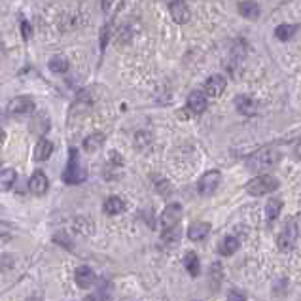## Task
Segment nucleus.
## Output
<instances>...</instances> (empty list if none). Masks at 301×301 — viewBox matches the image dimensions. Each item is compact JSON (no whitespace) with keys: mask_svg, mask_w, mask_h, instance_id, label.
Masks as SVG:
<instances>
[{"mask_svg":"<svg viewBox=\"0 0 301 301\" xmlns=\"http://www.w3.org/2000/svg\"><path fill=\"white\" fill-rule=\"evenodd\" d=\"M184 265H186V271L191 276H197L201 273V263H199V258L195 252H188L184 256Z\"/></svg>","mask_w":301,"mask_h":301,"instance_id":"6ab92c4d","label":"nucleus"},{"mask_svg":"<svg viewBox=\"0 0 301 301\" xmlns=\"http://www.w3.org/2000/svg\"><path fill=\"white\" fill-rule=\"evenodd\" d=\"M104 144V135L103 133H93V135H89V137L84 140V150L86 152H97V150H101Z\"/></svg>","mask_w":301,"mask_h":301,"instance_id":"aec40b11","label":"nucleus"},{"mask_svg":"<svg viewBox=\"0 0 301 301\" xmlns=\"http://www.w3.org/2000/svg\"><path fill=\"white\" fill-rule=\"evenodd\" d=\"M103 210L106 212V214H110V216L121 214V212L125 210V203H123V199H121V197H116V195H112V197H108L106 201H104Z\"/></svg>","mask_w":301,"mask_h":301,"instance_id":"dca6fc26","label":"nucleus"},{"mask_svg":"<svg viewBox=\"0 0 301 301\" xmlns=\"http://www.w3.org/2000/svg\"><path fill=\"white\" fill-rule=\"evenodd\" d=\"M297 239V225L293 224V220L286 222V227L282 233L278 235V248L280 250H290L293 246V242Z\"/></svg>","mask_w":301,"mask_h":301,"instance_id":"0eeeda50","label":"nucleus"},{"mask_svg":"<svg viewBox=\"0 0 301 301\" xmlns=\"http://www.w3.org/2000/svg\"><path fill=\"white\" fill-rule=\"evenodd\" d=\"M27 301H40V299H38V297H29Z\"/></svg>","mask_w":301,"mask_h":301,"instance_id":"f704fd0d","label":"nucleus"},{"mask_svg":"<svg viewBox=\"0 0 301 301\" xmlns=\"http://www.w3.org/2000/svg\"><path fill=\"white\" fill-rule=\"evenodd\" d=\"M208 233H210V224L208 222H195V224L189 225L188 237L189 241H203Z\"/></svg>","mask_w":301,"mask_h":301,"instance_id":"4468645a","label":"nucleus"},{"mask_svg":"<svg viewBox=\"0 0 301 301\" xmlns=\"http://www.w3.org/2000/svg\"><path fill=\"white\" fill-rule=\"evenodd\" d=\"M225 86H227V80L222 74H212L205 82V93L210 95V97H218V95L224 93Z\"/></svg>","mask_w":301,"mask_h":301,"instance_id":"1a4fd4ad","label":"nucleus"},{"mask_svg":"<svg viewBox=\"0 0 301 301\" xmlns=\"http://www.w3.org/2000/svg\"><path fill=\"white\" fill-rule=\"evenodd\" d=\"M50 70L55 72V74H65L69 70V61L65 59V57H53L50 61Z\"/></svg>","mask_w":301,"mask_h":301,"instance_id":"393cba45","label":"nucleus"},{"mask_svg":"<svg viewBox=\"0 0 301 301\" xmlns=\"http://www.w3.org/2000/svg\"><path fill=\"white\" fill-rule=\"evenodd\" d=\"M239 14L246 19H258L259 18L258 2H239Z\"/></svg>","mask_w":301,"mask_h":301,"instance_id":"a211bd4d","label":"nucleus"},{"mask_svg":"<svg viewBox=\"0 0 301 301\" xmlns=\"http://www.w3.org/2000/svg\"><path fill=\"white\" fill-rule=\"evenodd\" d=\"M222 278H224V275H222V265H220V263H214V265L210 267V280H212V286L218 288V284H222Z\"/></svg>","mask_w":301,"mask_h":301,"instance_id":"a878e982","label":"nucleus"},{"mask_svg":"<svg viewBox=\"0 0 301 301\" xmlns=\"http://www.w3.org/2000/svg\"><path fill=\"white\" fill-rule=\"evenodd\" d=\"M8 112L12 116H29L35 112V101L31 97H16L10 101Z\"/></svg>","mask_w":301,"mask_h":301,"instance_id":"423d86ee","label":"nucleus"},{"mask_svg":"<svg viewBox=\"0 0 301 301\" xmlns=\"http://www.w3.org/2000/svg\"><path fill=\"white\" fill-rule=\"evenodd\" d=\"M188 108L193 114H203L207 110V95L203 91H191L188 97Z\"/></svg>","mask_w":301,"mask_h":301,"instance_id":"ddd939ff","label":"nucleus"},{"mask_svg":"<svg viewBox=\"0 0 301 301\" xmlns=\"http://www.w3.org/2000/svg\"><path fill=\"white\" fill-rule=\"evenodd\" d=\"M180 220H182L180 203H171V205H167L165 210L161 212V225H163V231L172 229V227H178Z\"/></svg>","mask_w":301,"mask_h":301,"instance_id":"39448f33","label":"nucleus"},{"mask_svg":"<svg viewBox=\"0 0 301 301\" xmlns=\"http://www.w3.org/2000/svg\"><path fill=\"white\" fill-rule=\"evenodd\" d=\"M278 186H280V182L276 180L275 176H271V174H259L256 178H252V180L244 186V189H246L248 195L261 197V195H267V193L276 191Z\"/></svg>","mask_w":301,"mask_h":301,"instance_id":"7ed1b4c3","label":"nucleus"},{"mask_svg":"<svg viewBox=\"0 0 301 301\" xmlns=\"http://www.w3.org/2000/svg\"><path fill=\"white\" fill-rule=\"evenodd\" d=\"M295 33H297V27H295V25H288V23H284V25H278L275 29V36L278 38V40H282V42H288V40H292Z\"/></svg>","mask_w":301,"mask_h":301,"instance_id":"5701e85b","label":"nucleus"},{"mask_svg":"<svg viewBox=\"0 0 301 301\" xmlns=\"http://www.w3.org/2000/svg\"><path fill=\"white\" fill-rule=\"evenodd\" d=\"M235 106H237V110H239L242 116H252V114H256V110H258L256 103H254L250 97H246V95L235 97Z\"/></svg>","mask_w":301,"mask_h":301,"instance_id":"2eb2a0df","label":"nucleus"},{"mask_svg":"<svg viewBox=\"0 0 301 301\" xmlns=\"http://www.w3.org/2000/svg\"><path fill=\"white\" fill-rule=\"evenodd\" d=\"M84 301H106V295L103 292H97V293H91V295H87Z\"/></svg>","mask_w":301,"mask_h":301,"instance_id":"c756f323","label":"nucleus"},{"mask_svg":"<svg viewBox=\"0 0 301 301\" xmlns=\"http://www.w3.org/2000/svg\"><path fill=\"white\" fill-rule=\"evenodd\" d=\"M278 161H280V152L273 150V148H265V150H259V152L250 155L248 159H246V167H248L250 171L259 172L275 167Z\"/></svg>","mask_w":301,"mask_h":301,"instance_id":"f03ea898","label":"nucleus"},{"mask_svg":"<svg viewBox=\"0 0 301 301\" xmlns=\"http://www.w3.org/2000/svg\"><path fill=\"white\" fill-rule=\"evenodd\" d=\"M227 301H246V295L241 290H231L227 293Z\"/></svg>","mask_w":301,"mask_h":301,"instance_id":"cd10ccee","label":"nucleus"},{"mask_svg":"<svg viewBox=\"0 0 301 301\" xmlns=\"http://www.w3.org/2000/svg\"><path fill=\"white\" fill-rule=\"evenodd\" d=\"M18 180V174L14 169H4V171H0V191H8L12 189V186L16 184Z\"/></svg>","mask_w":301,"mask_h":301,"instance_id":"412c9836","label":"nucleus"},{"mask_svg":"<svg viewBox=\"0 0 301 301\" xmlns=\"http://www.w3.org/2000/svg\"><path fill=\"white\" fill-rule=\"evenodd\" d=\"M2 142H4V131L0 129V144H2Z\"/></svg>","mask_w":301,"mask_h":301,"instance_id":"72a5a7b5","label":"nucleus"},{"mask_svg":"<svg viewBox=\"0 0 301 301\" xmlns=\"http://www.w3.org/2000/svg\"><path fill=\"white\" fill-rule=\"evenodd\" d=\"M280 210H282V201L280 199H269L267 201V207H265V216L269 222H273L275 218H278V214H280Z\"/></svg>","mask_w":301,"mask_h":301,"instance_id":"4be33fe9","label":"nucleus"},{"mask_svg":"<svg viewBox=\"0 0 301 301\" xmlns=\"http://www.w3.org/2000/svg\"><path fill=\"white\" fill-rule=\"evenodd\" d=\"M50 127H52V121L48 118V114L44 112L36 114L35 118H33V121H31V133L36 135V137H44L50 131Z\"/></svg>","mask_w":301,"mask_h":301,"instance_id":"9b49d317","label":"nucleus"},{"mask_svg":"<svg viewBox=\"0 0 301 301\" xmlns=\"http://www.w3.org/2000/svg\"><path fill=\"white\" fill-rule=\"evenodd\" d=\"M161 239H163L165 242H178V239H180V227H172V229L163 231Z\"/></svg>","mask_w":301,"mask_h":301,"instance_id":"bb28decb","label":"nucleus"},{"mask_svg":"<svg viewBox=\"0 0 301 301\" xmlns=\"http://www.w3.org/2000/svg\"><path fill=\"white\" fill-rule=\"evenodd\" d=\"M53 154V144L46 138H40L35 148V161H46Z\"/></svg>","mask_w":301,"mask_h":301,"instance_id":"f3484780","label":"nucleus"},{"mask_svg":"<svg viewBox=\"0 0 301 301\" xmlns=\"http://www.w3.org/2000/svg\"><path fill=\"white\" fill-rule=\"evenodd\" d=\"M155 186L161 191V195L167 197V193H169V184H167V180H163V178H161V180H155Z\"/></svg>","mask_w":301,"mask_h":301,"instance_id":"c85d7f7f","label":"nucleus"},{"mask_svg":"<svg viewBox=\"0 0 301 301\" xmlns=\"http://www.w3.org/2000/svg\"><path fill=\"white\" fill-rule=\"evenodd\" d=\"M295 157H297V159H301V140L297 142V146H295Z\"/></svg>","mask_w":301,"mask_h":301,"instance_id":"473e14b6","label":"nucleus"},{"mask_svg":"<svg viewBox=\"0 0 301 301\" xmlns=\"http://www.w3.org/2000/svg\"><path fill=\"white\" fill-rule=\"evenodd\" d=\"M29 188H31V191L35 195H44L48 191V188H50V180H48V176L42 171H36L31 176V180H29Z\"/></svg>","mask_w":301,"mask_h":301,"instance_id":"9d476101","label":"nucleus"},{"mask_svg":"<svg viewBox=\"0 0 301 301\" xmlns=\"http://www.w3.org/2000/svg\"><path fill=\"white\" fill-rule=\"evenodd\" d=\"M220 180H222V174L220 171H208L205 172L203 176H201V180L197 184V189L199 193L203 195V197H208V195H212L218 186H220Z\"/></svg>","mask_w":301,"mask_h":301,"instance_id":"20e7f679","label":"nucleus"},{"mask_svg":"<svg viewBox=\"0 0 301 301\" xmlns=\"http://www.w3.org/2000/svg\"><path fill=\"white\" fill-rule=\"evenodd\" d=\"M108 31H110V29H108V25H106L103 29V35H101V50H104V48H106V44H108Z\"/></svg>","mask_w":301,"mask_h":301,"instance_id":"7c9ffc66","label":"nucleus"},{"mask_svg":"<svg viewBox=\"0 0 301 301\" xmlns=\"http://www.w3.org/2000/svg\"><path fill=\"white\" fill-rule=\"evenodd\" d=\"M74 280L80 288H91L95 282V273L91 267L87 265H80L76 269V273H74Z\"/></svg>","mask_w":301,"mask_h":301,"instance_id":"f8f14e48","label":"nucleus"},{"mask_svg":"<svg viewBox=\"0 0 301 301\" xmlns=\"http://www.w3.org/2000/svg\"><path fill=\"white\" fill-rule=\"evenodd\" d=\"M21 27H23V36H25V38H29V36H31V33H33V31H31V25H29L27 21H23V23H21Z\"/></svg>","mask_w":301,"mask_h":301,"instance_id":"2f4dec72","label":"nucleus"},{"mask_svg":"<svg viewBox=\"0 0 301 301\" xmlns=\"http://www.w3.org/2000/svg\"><path fill=\"white\" fill-rule=\"evenodd\" d=\"M87 180V171L84 169V165L80 163V155H78L76 148H70L69 152V163L63 171V182L65 184H82Z\"/></svg>","mask_w":301,"mask_h":301,"instance_id":"f257e3e1","label":"nucleus"},{"mask_svg":"<svg viewBox=\"0 0 301 301\" xmlns=\"http://www.w3.org/2000/svg\"><path fill=\"white\" fill-rule=\"evenodd\" d=\"M237 248H239V241L235 237H225L224 241H222V244H220L218 252L222 256H231L233 252H237Z\"/></svg>","mask_w":301,"mask_h":301,"instance_id":"b1692460","label":"nucleus"},{"mask_svg":"<svg viewBox=\"0 0 301 301\" xmlns=\"http://www.w3.org/2000/svg\"><path fill=\"white\" fill-rule=\"evenodd\" d=\"M169 12H171V18L176 21V23H188L189 18H191V12H189L188 4L186 2H180V0H176V2H169Z\"/></svg>","mask_w":301,"mask_h":301,"instance_id":"6e6552de","label":"nucleus"}]
</instances>
